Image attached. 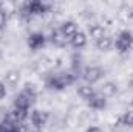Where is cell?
Returning <instances> with one entry per match:
<instances>
[{"label":"cell","instance_id":"9c48e42d","mask_svg":"<svg viewBox=\"0 0 133 132\" xmlns=\"http://www.w3.org/2000/svg\"><path fill=\"white\" fill-rule=\"evenodd\" d=\"M107 103H108V99L105 98L99 90H96V93L87 101V106H88L91 110H104V109L107 107Z\"/></svg>","mask_w":133,"mask_h":132},{"label":"cell","instance_id":"52a82bcc","mask_svg":"<svg viewBox=\"0 0 133 132\" xmlns=\"http://www.w3.org/2000/svg\"><path fill=\"white\" fill-rule=\"evenodd\" d=\"M46 42H48V37L42 33V31H34V33H31L28 36V39H26V45H28V48H30L31 51H39V50H42V48L46 45Z\"/></svg>","mask_w":133,"mask_h":132},{"label":"cell","instance_id":"4fadbf2b","mask_svg":"<svg viewBox=\"0 0 133 132\" xmlns=\"http://www.w3.org/2000/svg\"><path fill=\"white\" fill-rule=\"evenodd\" d=\"M76 92H77V95L84 99L85 103L91 98L95 93H96L95 87H93V86H90V84H85V82H84V84H79V86L76 87Z\"/></svg>","mask_w":133,"mask_h":132},{"label":"cell","instance_id":"6da1fadb","mask_svg":"<svg viewBox=\"0 0 133 132\" xmlns=\"http://www.w3.org/2000/svg\"><path fill=\"white\" fill-rule=\"evenodd\" d=\"M77 76L71 71V70H61V71H54L50 73L45 78V87L48 90H54V92H62L66 87L76 84Z\"/></svg>","mask_w":133,"mask_h":132},{"label":"cell","instance_id":"30bf717a","mask_svg":"<svg viewBox=\"0 0 133 132\" xmlns=\"http://www.w3.org/2000/svg\"><path fill=\"white\" fill-rule=\"evenodd\" d=\"M0 132H20V123L8 113L0 120Z\"/></svg>","mask_w":133,"mask_h":132},{"label":"cell","instance_id":"7a4b0ae2","mask_svg":"<svg viewBox=\"0 0 133 132\" xmlns=\"http://www.w3.org/2000/svg\"><path fill=\"white\" fill-rule=\"evenodd\" d=\"M37 99V93L31 86H25L12 101V107H19V109H25V110H31Z\"/></svg>","mask_w":133,"mask_h":132},{"label":"cell","instance_id":"3957f363","mask_svg":"<svg viewBox=\"0 0 133 132\" xmlns=\"http://www.w3.org/2000/svg\"><path fill=\"white\" fill-rule=\"evenodd\" d=\"M50 11V5L45 2H39V0H33V2H26L20 6V16L23 19H31L36 16H43L45 13Z\"/></svg>","mask_w":133,"mask_h":132},{"label":"cell","instance_id":"603a6c76","mask_svg":"<svg viewBox=\"0 0 133 132\" xmlns=\"http://www.w3.org/2000/svg\"><path fill=\"white\" fill-rule=\"evenodd\" d=\"M0 8H2V3H0Z\"/></svg>","mask_w":133,"mask_h":132},{"label":"cell","instance_id":"7402d4cb","mask_svg":"<svg viewBox=\"0 0 133 132\" xmlns=\"http://www.w3.org/2000/svg\"><path fill=\"white\" fill-rule=\"evenodd\" d=\"M132 87H133V81H132Z\"/></svg>","mask_w":133,"mask_h":132},{"label":"cell","instance_id":"ac0fdd59","mask_svg":"<svg viewBox=\"0 0 133 132\" xmlns=\"http://www.w3.org/2000/svg\"><path fill=\"white\" fill-rule=\"evenodd\" d=\"M121 123L127 128H133V109L124 112V115L121 117Z\"/></svg>","mask_w":133,"mask_h":132},{"label":"cell","instance_id":"e0dca14e","mask_svg":"<svg viewBox=\"0 0 133 132\" xmlns=\"http://www.w3.org/2000/svg\"><path fill=\"white\" fill-rule=\"evenodd\" d=\"M88 34L96 40V39H99L101 36L105 34V30H104V27L101 23H90L88 25Z\"/></svg>","mask_w":133,"mask_h":132},{"label":"cell","instance_id":"8992f818","mask_svg":"<svg viewBox=\"0 0 133 132\" xmlns=\"http://www.w3.org/2000/svg\"><path fill=\"white\" fill-rule=\"evenodd\" d=\"M48 120H50V113L46 110L31 109V112H30V121H31V126L36 131H42L45 128V124L48 123Z\"/></svg>","mask_w":133,"mask_h":132},{"label":"cell","instance_id":"8fae6325","mask_svg":"<svg viewBox=\"0 0 133 132\" xmlns=\"http://www.w3.org/2000/svg\"><path fill=\"white\" fill-rule=\"evenodd\" d=\"M95 45H96V48L102 51V53H107V51H110L111 48H113V37L110 36V34H104V36H101L99 39H96L95 40Z\"/></svg>","mask_w":133,"mask_h":132},{"label":"cell","instance_id":"ffe728a7","mask_svg":"<svg viewBox=\"0 0 133 132\" xmlns=\"http://www.w3.org/2000/svg\"><path fill=\"white\" fill-rule=\"evenodd\" d=\"M6 95H8V86L3 81H0V99H5Z\"/></svg>","mask_w":133,"mask_h":132},{"label":"cell","instance_id":"5bb4252c","mask_svg":"<svg viewBox=\"0 0 133 132\" xmlns=\"http://www.w3.org/2000/svg\"><path fill=\"white\" fill-rule=\"evenodd\" d=\"M50 42H51L54 47H59V48L65 47L66 44H68V40L64 37V34L61 33L59 28H54V30L51 31V34H50Z\"/></svg>","mask_w":133,"mask_h":132},{"label":"cell","instance_id":"d6986e66","mask_svg":"<svg viewBox=\"0 0 133 132\" xmlns=\"http://www.w3.org/2000/svg\"><path fill=\"white\" fill-rule=\"evenodd\" d=\"M6 25H8V13H6V9L2 6V8H0V31H3V30L6 28Z\"/></svg>","mask_w":133,"mask_h":132},{"label":"cell","instance_id":"7c38bea8","mask_svg":"<svg viewBox=\"0 0 133 132\" xmlns=\"http://www.w3.org/2000/svg\"><path fill=\"white\" fill-rule=\"evenodd\" d=\"M68 44H70L74 50H82V48L88 44V34L84 33V31H79V33L76 34Z\"/></svg>","mask_w":133,"mask_h":132},{"label":"cell","instance_id":"277c9868","mask_svg":"<svg viewBox=\"0 0 133 132\" xmlns=\"http://www.w3.org/2000/svg\"><path fill=\"white\" fill-rule=\"evenodd\" d=\"M113 47L118 53L125 55L133 48V33L130 30H122L113 39Z\"/></svg>","mask_w":133,"mask_h":132},{"label":"cell","instance_id":"ba28073f","mask_svg":"<svg viewBox=\"0 0 133 132\" xmlns=\"http://www.w3.org/2000/svg\"><path fill=\"white\" fill-rule=\"evenodd\" d=\"M59 30H61V33L64 34V37H65L68 42L81 31V30H79V25H77L74 20H64V22L61 23Z\"/></svg>","mask_w":133,"mask_h":132},{"label":"cell","instance_id":"44dd1931","mask_svg":"<svg viewBox=\"0 0 133 132\" xmlns=\"http://www.w3.org/2000/svg\"><path fill=\"white\" fill-rule=\"evenodd\" d=\"M85 132H104V129L99 128V126H88L85 129Z\"/></svg>","mask_w":133,"mask_h":132},{"label":"cell","instance_id":"5b68a950","mask_svg":"<svg viewBox=\"0 0 133 132\" xmlns=\"http://www.w3.org/2000/svg\"><path fill=\"white\" fill-rule=\"evenodd\" d=\"M81 76H82V79H84L85 84L95 86L96 82H99L101 79L105 76V71L99 65H87L85 68H82Z\"/></svg>","mask_w":133,"mask_h":132},{"label":"cell","instance_id":"9a60e30c","mask_svg":"<svg viewBox=\"0 0 133 132\" xmlns=\"http://www.w3.org/2000/svg\"><path fill=\"white\" fill-rule=\"evenodd\" d=\"M99 92L107 99L111 98V97H115V95L118 93V84H116V82H113V81H107V82H104V84H102V87H101Z\"/></svg>","mask_w":133,"mask_h":132},{"label":"cell","instance_id":"2e32d148","mask_svg":"<svg viewBox=\"0 0 133 132\" xmlns=\"http://www.w3.org/2000/svg\"><path fill=\"white\" fill-rule=\"evenodd\" d=\"M19 81H20V73H19L17 70H9V71L5 73V79H3V82H5L8 87L17 86Z\"/></svg>","mask_w":133,"mask_h":132}]
</instances>
